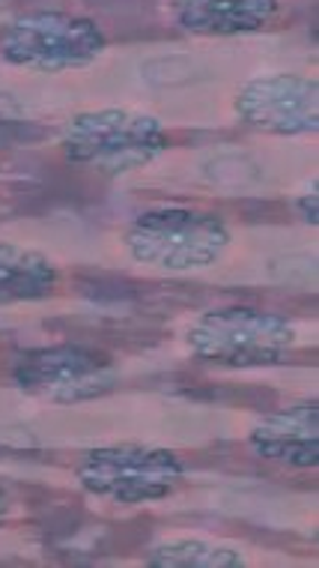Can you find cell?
Instances as JSON below:
<instances>
[{
	"label": "cell",
	"mask_w": 319,
	"mask_h": 568,
	"mask_svg": "<svg viewBox=\"0 0 319 568\" xmlns=\"http://www.w3.org/2000/svg\"><path fill=\"white\" fill-rule=\"evenodd\" d=\"M10 374L21 393L51 404L90 402L116 386V368L105 353L75 344L19 353Z\"/></svg>",
	"instance_id": "6"
},
{
	"label": "cell",
	"mask_w": 319,
	"mask_h": 568,
	"mask_svg": "<svg viewBox=\"0 0 319 568\" xmlns=\"http://www.w3.org/2000/svg\"><path fill=\"white\" fill-rule=\"evenodd\" d=\"M236 118L266 135H310L319 129L317 79L290 72L251 79L236 93Z\"/></svg>",
	"instance_id": "7"
},
{
	"label": "cell",
	"mask_w": 319,
	"mask_h": 568,
	"mask_svg": "<svg viewBox=\"0 0 319 568\" xmlns=\"http://www.w3.org/2000/svg\"><path fill=\"white\" fill-rule=\"evenodd\" d=\"M251 449L266 460L310 470L319 460V407L317 402H299L269 413L251 428Z\"/></svg>",
	"instance_id": "8"
},
{
	"label": "cell",
	"mask_w": 319,
	"mask_h": 568,
	"mask_svg": "<svg viewBox=\"0 0 319 568\" xmlns=\"http://www.w3.org/2000/svg\"><path fill=\"white\" fill-rule=\"evenodd\" d=\"M299 213L308 225H317V183L299 197Z\"/></svg>",
	"instance_id": "12"
},
{
	"label": "cell",
	"mask_w": 319,
	"mask_h": 568,
	"mask_svg": "<svg viewBox=\"0 0 319 568\" xmlns=\"http://www.w3.org/2000/svg\"><path fill=\"white\" fill-rule=\"evenodd\" d=\"M179 28L197 37H243L266 28L278 0H176Z\"/></svg>",
	"instance_id": "9"
},
{
	"label": "cell",
	"mask_w": 319,
	"mask_h": 568,
	"mask_svg": "<svg viewBox=\"0 0 319 568\" xmlns=\"http://www.w3.org/2000/svg\"><path fill=\"white\" fill-rule=\"evenodd\" d=\"M153 568H243V550L206 539H167L144 554Z\"/></svg>",
	"instance_id": "11"
},
{
	"label": "cell",
	"mask_w": 319,
	"mask_h": 568,
	"mask_svg": "<svg viewBox=\"0 0 319 568\" xmlns=\"http://www.w3.org/2000/svg\"><path fill=\"white\" fill-rule=\"evenodd\" d=\"M78 485L116 506H144L167 497L183 481V460L176 452L144 443H111L81 455Z\"/></svg>",
	"instance_id": "4"
},
{
	"label": "cell",
	"mask_w": 319,
	"mask_h": 568,
	"mask_svg": "<svg viewBox=\"0 0 319 568\" xmlns=\"http://www.w3.org/2000/svg\"><path fill=\"white\" fill-rule=\"evenodd\" d=\"M123 245L137 264L192 273L218 264L230 248V227L222 216L192 206L146 210L126 227Z\"/></svg>",
	"instance_id": "2"
},
{
	"label": "cell",
	"mask_w": 319,
	"mask_h": 568,
	"mask_svg": "<svg viewBox=\"0 0 319 568\" xmlns=\"http://www.w3.org/2000/svg\"><path fill=\"white\" fill-rule=\"evenodd\" d=\"M107 40L93 19L72 12H28L3 30L0 58L30 72H72L105 54Z\"/></svg>",
	"instance_id": "5"
},
{
	"label": "cell",
	"mask_w": 319,
	"mask_h": 568,
	"mask_svg": "<svg viewBox=\"0 0 319 568\" xmlns=\"http://www.w3.org/2000/svg\"><path fill=\"white\" fill-rule=\"evenodd\" d=\"M60 284L49 255L16 243H0V308L49 300Z\"/></svg>",
	"instance_id": "10"
},
{
	"label": "cell",
	"mask_w": 319,
	"mask_h": 568,
	"mask_svg": "<svg viewBox=\"0 0 319 568\" xmlns=\"http://www.w3.org/2000/svg\"><path fill=\"white\" fill-rule=\"evenodd\" d=\"M69 165L102 176H120L150 165L167 150V132L150 114L128 109H96L75 114L60 132Z\"/></svg>",
	"instance_id": "1"
},
{
	"label": "cell",
	"mask_w": 319,
	"mask_h": 568,
	"mask_svg": "<svg viewBox=\"0 0 319 568\" xmlns=\"http://www.w3.org/2000/svg\"><path fill=\"white\" fill-rule=\"evenodd\" d=\"M7 515H10V503H7V497L0 494V524L7 520Z\"/></svg>",
	"instance_id": "13"
},
{
	"label": "cell",
	"mask_w": 319,
	"mask_h": 568,
	"mask_svg": "<svg viewBox=\"0 0 319 568\" xmlns=\"http://www.w3.org/2000/svg\"><path fill=\"white\" fill-rule=\"evenodd\" d=\"M197 363L218 368H260L281 363L296 347V326L284 314L251 305H224L204 312L185 335Z\"/></svg>",
	"instance_id": "3"
}]
</instances>
